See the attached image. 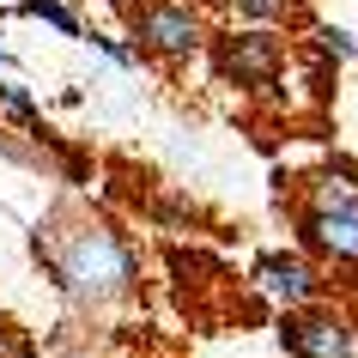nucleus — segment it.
<instances>
[{
	"mask_svg": "<svg viewBox=\"0 0 358 358\" xmlns=\"http://www.w3.org/2000/svg\"><path fill=\"white\" fill-rule=\"evenodd\" d=\"M37 255L73 303H115L140 280V255L103 219H49L37 231Z\"/></svg>",
	"mask_w": 358,
	"mask_h": 358,
	"instance_id": "f257e3e1",
	"label": "nucleus"
},
{
	"mask_svg": "<svg viewBox=\"0 0 358 358\" xmlns=\"http://www.w3.org/2000/svg\"><path fill=\"white\" fill-rule=\"evenodd\" d=\"M298 231H303V249H316L322 262L358 267V176L352 170H322V176H310Z\"/></svg>",
	"mask_w": 358,
	"mask_h": 358,
	"instance_id": "f03ea898",
	"label": "nucleus"
},
{
	"mask_svg": "<svg viewBox=\"0 0 358 358\" xmlns=\"http://www.w3.org/2000/svg\"><path fill=\"white\" fill-rule=\"evenodd\" d=\"M128 24H134V55L189 61L201 49V13L189 0H140V6H128Z\"/></svg>",
	"mask_w": 358,
	"mask_h": 358,
	"instance_id": "7ed1b4c3",
	"label": "nucleus"
},
{
	"mask_svg": "<svg viewBox=\"0 0 358 358\" xmlns=\"http://www.w3.org/2000/svg\"><path fill=\"white\" fill-rule=\"evenodd\" d=\"M213 61H219V73H225V79H237V85H249V92H262V85L280 79L285 49H280V37H267V31H243V37H219Z\"/></svg>",
	"mask_w": 358,
	"mask_h": 358,
	"instance_id": "20e7f679",
	"label": "nucleus"
},
{
	"mask_svg": "<svg viewBox=\"0 0 358 358\" xmlns=\"http://www.w3.org/2000/svg\"><path fill=\"white\" fill-rule=\"evenodd\" d=\"M280 340L292 358H352V328L328 310H292L280 322Z\"/></svg>",
	"mask_w": 358,
	"mask_h": 358,
	"instance_id": "39448f33",
	"label": "nucleus"
},
{
	"mask_svg": "<svg viewBox=\"0 0 358 358\" xmlns=\"http://www.w3.org/2000/svg\"><path fill=\"white\" fill-rule=\"evenodd\" d=\"M255 285L273 303H285V310H303V303L316 298V267L303 262V255H262L255 262Z\"/></svg>",
	"mask_w": 358,
	"mask_h": 358,
	"instance_id": "423d86ee",
	"label": "nucleus"
},
{
	"mask_svg": "<svg viewBox=\"0 0 358 358\" xmlns=\"http://www.w3.org/2000/svg\"><path fill=\"white\" fill-rule=\"evenodd\" d=\"M19 13H31V19H43V24H55L61 37H85V24H79L61 0H19Z\"/></svg>",
	"mask_w": 358,
	"mask_h": 358,
	"instance_id": "0eeeda50",
	"label": "nucleus"
},
{
	"mask_svg": "<svg viewBox=\"0 0 358 358\" xmlns=\"http://www.w3.org/2000/svg\"><path fill=\"white\" fill-rule=\"evenodd\" d=\"M231 13L237 19H255V24H280L298 13V0H231Z\"/></svg>",
	"mask_w": 358,
	"mask_h": 358,
	"instance_id": "6e6552de",
	"label": "nucleus"
},
{
	"mask_svg": "<svg viewBox=\"0 0 358 358\" xmlns=\"http://www.w3.org/2000/svg\"><path fill=\"white\" fill-rule=\"evenodd\" d=\"M0 110L13 115V122H24V128H43V110L19 92V85H0Z\"/></svg>",
	"mask_w": 358,
	"mask_h": 358,
	"instance_id": "1a4fd4ad",
	"label": "nucleus"
},
{
	"mask_svg": "<svg viewBox=\"0 0 358 358\" xmlns=\"http://www.w3.org/2000/svg\"><path fill=\"white\" fill-rule=\"evenodd\" d=\"M322 49H328V55H352V37H346V31H334V24H328V31H322Z\"/></svg>",
	"mask_w": 358,
	"mask_h": 358,
	"instance_id": "9d476101",
	"label": "nucleus"
},
{
	"mask_svg": "<svg viewBox=\"0 0 358 358\" xmlns=\"http://www.w3.org/2000/svg\"><path fill=\"white\" fill-rule=\"evenodd\" d=\"M6 67H13V55H6V49H0V73H6Z\"/></svg>",
	"mask_w": 358,
	"mask_h": 358,
	"instance_id": "9b49d317",
	"label": "nucleus"
},
{
	"mask_svg": "<svg viewBox=\"0 0 358 358\" xmlns=\"http://www.w3.org/2000/svg\"><path fill=\"white\" fill-rule=\"evenodd\" d=\"M0 334H6V316H0Z\"/></svg>",
	"mask_w": 358,
	"mask_h": 358,
	"instance_id": "f8f14e48",
	"label": "nucleus"
}]
</instances>
